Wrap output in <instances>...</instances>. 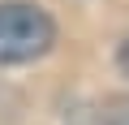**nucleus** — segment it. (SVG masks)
<instances>
[{"mask_svg": "<svg viewBox=\"0 0 129 125\" xmlns=\"http://www.w3.org/2000/svg\"><path fill=\"white\" fill-rule=\"evenodd\" d=\"M99 125H129V95H112L99 112Z\"/></svg>", "mask_w": 129, "mask_h": 125, "instance_id": "f03ea898", "label": "nucleus"}, {"mask_svg": "<svg viewBox=\"0 0 129 125\" xmlns=\"http://www.w3.org/2000/svg\"><path fill=\"white\" fill-rule=\"evenodd\" d=\"M116 65H120V73L129 78V35H125V43H120V52H116Z\"/></svg>", "mask_w": 129, "mask_h": 125, "instance_id": "7ed1b4c3", "label": "nucleus"}, {"mask_svg": "<svg viewBox=\"0 0 129 125\" xmlns=\"http://www.w3.org/2000/svg\"><path fill=\"white\" fill-rule=\"evenodd\" d=\"M56 43V22L26 0L0 5V65H26L47 56Z\"/></svg>", "mask_w": 129, "mask_h": 125, "instance_id": "f257e3e1", "label": "nucleus"}]
</instances>
